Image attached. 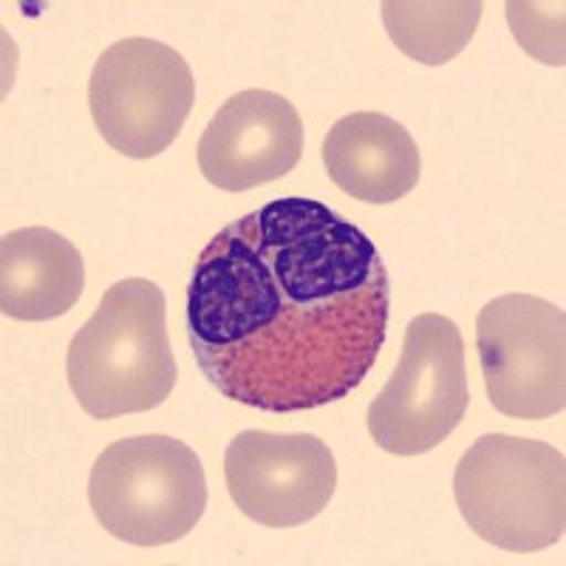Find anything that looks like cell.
<instances>
[{"label":"cell","instance_id":"6da1fadb","mask_svg":"<svg viewBox=\"0 0 566 566\" xmlns=\"http://www.w3.org/2000/svg\"><path fill=\"white\" fill-rule=\"evenodd\" d=\"M391 281L366 232L275 199L216 232L187 286V337L221 397L297 413L348 397L380 357Z\"/></svg>","mask_w":566,"mask_h":566},{"label":"cell","instance_id":"7a4b0ae2","mask_svg":"<svg viewBox=\"0 0 566 566\" xmlns=\"http://www.w3.org/2000/svg\"><path fill=\"white\" fill-rule=\"evenodd\" d=\"M65 374L80 408L94 419L165 406L179 380L165 292L148 277L114 283L71 337Z\"/></svg>","mask_w":566,"mask_h":566},{"label":"cell","instance_id":"3957f363","mask_svg":"<svg viewBox=\"0 0 566 566\" xmlns=\"http://www.w3.org/2000/svg\"><path fill=\"white\" fill-rule=\"evenodd\" d=\"M470 530L507 553H538L564 538V453L538 439L488 433L470 444L453 476Z\"/></svg>","mask_w":566,"mask_h":566},{"label":"cell","instance_id":"277c9868","mask_svg":"<svg viewBox=\"0 0 566 566\" xmlns=\"http://www.w3.org/2000/svg\"><path fill=\"white\" fill-rule=\"evenodd\" d=\"M99 527L134 547H165L193 533L207 510V476L190 444L148 433L114 442L88 476Z\"/></svg>","mask_w":566,"mask_h":566},{"label":"cell","instance_id":"5b68a950","mask_svg":"<svg viewBox=\"0 0 566 566\" xmlns=\"http://www.w3.org/2000/svg\"><path fill=\"white\" fill-rule=\"evenodd\" d=\"M196 103V80L176 49L150 38L108 45L88 80L94 125L116 154L154 159L176 142Z\"/></svg>","mask_w":566,"mask_h":566},{"label":"cell","instance_id":"8992f818","mask_svg":"<svg viewBox=\"0 0 566 566\" xmlns=\"http://www.w3.org/2000/svg\"><path fill=\"white\" fill-rule=\"evenodd\" d=\"M470 406L464 340L451 317L408 323L397 371L368 406V433L394 457H419L459 428Z\"/></svg>","mask_w":566,"mask_h":566},{"label":"cell","instance_id":"52a82bcc","mask_svg":"<svg viewBox=\"0 0 566 566\" xmlns=\"http://www.w3.org/2000/svg\"><path fill=\"white\" fill-rule=\"evenodd\" d=\"M476 352L493 408L547 419L566 406V315L544 297L502 295L476 321Z\"/></svg>","mask_w":566,"mask_h":566},{"label":"cell","instance_id":"ba28073f","mask_svg":"<svg viewBox=\"0 0 566 566\" xmlns=\"http://www.w3.org/2000/svg\"><path fill=\"white\" fill-rule=\"evenodd\" d=\"M224 482L247 518L261 527L290 530L328 507L337 462L315 433L244 431L227 444Z\"/></svg>","mask_w":566,"mask_h":566},{"label":"cell","instance_id":"9c48e42d","mask_svg":"<svg viewBox=\"0 0 566 566\" xmlns=\"http://www.w3.org/2000/svg\"><path fill=\"white\" fill-rule=\"evenodd\" d=\"M303 119L275 91L247 88L227 99L199 139V170L212 187L241 193L297 168Z\"/></svg>","mask_w":566,"mask_h":566},{"label":"cell","instance_id":"30bf717a","mask_svg":"<svg viewBox=\"0 0 566 566\" xmlns=\"http://www.w3.org/2000/svg\"><path fill=\"white\" fill-rule=\"evenodd\" d=\"M328 179L357 201L391 205L413 193L422 159L406 125L377 111H354L323 139Z\"/></svg>","mask_w":566,"mask_h":566},{"label":"cell","instance_id":"8fae6325","mask_svg":"<svg viewBox=\"0 0 566 566\" xmlns=\"http://www.w3.org/2000/svg\"><path fill=\"white\" fill-rule=\"evenodd\" d=\"M85 261L65 235L23 227L0 241V312L12 321H54L77 306Z\"/></svg>","mask_w":566,"mask_h":566},{"label":"cell","instance_id":"7c38bea8","mask_svg":"<svg viewBox=\"0 0 566 566\" xmlns=\"http://www.w3.org/2000/svg\"><path fill=\"white\" fill-rule=\"evenodd\" d=\"M482 9L479 0H386L380 12L388 38L406 57L444 65L468 49Z\"/></svg>","mask_w":566,"mask_h":566},{"label":"cell","instance_id":"4fadbf2b","mask_svg":"<svg viewBox=\"0 0 566 566\" xmlns=\"http://www.w3.org/2000/svg\"><path fill=\"white\" fill-rule=\"evenodd\" d=\"M564 3H507V23L524 52L547 65H564Z\"/></svg>","mask_w":566,"mask_h":566}]
</instances>
